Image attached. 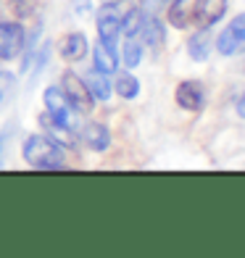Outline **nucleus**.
<instances>
[{
    "label": "nucleus",
    "mask_w": 245,
    "mask_h": 258,
    "mask_svg": "<svg viewBox=\"0 0 245 258\" xmlns=\"http://www.w3.org/2000/svg\"><path fill=\"white\" fill-rule=\"evenodd\" d=\"M24 161L34 169H61L64 166V145L45 135H32L24 140Z\"/></svg>",
    "instance_id": "1"
},
{
    "label": "nucleus",
    "mask_w": 245,
    "mask_h": 258,
    "mask_svg": "<svg viewBox=\"0 0 245 258\" xmlns=\"http://www.w3.org/2000/svg\"><path fill=\"white\" fill-rule=\"evenodd\" d=\"M61 90H64L66 100L72 103V108H74L77 113H90V111H92L95 98H92V92L87 90V85H85V82H82L77 74L66 72L64 79H61Z\"/></svg>",
    "instance_id": "2"
},
{
    "label": "nucleus",
    "mask_w": 245,
    "mask_h": 258,
    "mask_svg": "<svg viewBox=\"0 0 245 258\" xmlns=\"http://www.w3.org/2000/svg\"><path fill=\"white\" fill-rule=\"evenodd\" d=\"M42 100H45V108H48V113L53 116V119L61 121L64 126H69L74 132V129H77V113L72 108V103L66 100L64 90L61 87H48V90H45V95H42Z\"/></svg>",
    "instance_id": "3"
},
{
    "label": "nucleus",
    "mask_w": 245,
    "mask_h": 258,
    "mask_svg": "<svg viewBox=\"0 0 245 258\" xmlns=\"http://www.w3.org/2000/svg\"><path fill=\"white\" fill-rule=\"evenodd\" d=\"M24 27L19 21H0V61H11L24 50Z\"/></svg>",
    "instance_id": "4"
},
{
    "label": "nucleus",
    "mask_w": 245,
    "mask_h": 258,
    "mask_svg": "<svg viewBox=\"0 0 245 258\" xmlns=\"http://www.w3.org/2000/svg\"><path fill=\"white\" fill-rule=\"evenodd\" d=\"M242 48H245V14L232 19L229 27L221 32L219 40H216V50L221 55H235Z\"/></svg>",
    "instance_id": "5"
},
{
    "label": "nucleus",
    "mask_w": 245,
    "mask_h": 258,
    "mask_svg": "<svg viewBox=\"0 0 245 258\" xmlns=\"http://www.w3.org/2000/svg\"><path fill=\"white\" fill-rule=\"evenodd\" d=\"M174 98H177V105H179V108H185V111H203V105H206V90H203L201 82L188 79V82H179V85H177Z\"/></svg>",
    "instance_id": "6"
},
{
    "label": "nucleus",
    "mask_w": 245,
    "mask_h": 258,
    "mask_svg": "<svg viewBox=\"0 0 245 258\" xmlns=\"http://www.w3.org/2000/svg\"><path fill=\"white\" fill-rule=\"evenodd\" d=\"M119 34H121V19L116 14V6H103L98 11V40L116 45Z\"/></svg>",
    "instance_id": "7"
},
{
    "label": "nucleus",
    "mask_w": 245,
    "mask_h": 258,
    "mask_svg": "<svg viewBox=\"0 0 245 258\" xmlns=\"http://www.w3.org/2000/svg\"><path fill=\"white\" fill-rule=\"evenodd\" d=\"M224 14L227 0H195L193 6V21H198V27H214Z\"/></svg>",
    "instance_id": "8"
},
{
    "label": "nucleus",
    "mask_w": 245,
    "mask_h": 258,
    "mask_svg": "<svg viewBox=\"0 0 245 258\" xmlns=\"http://www.w3.org/2000/svg\"><path fill=\"white\" fill-rule=\"evenodd\" d=\"M82 140H85V145L90 150L103 153V150H108V145H111V132H108L106 124L92 121V124H87L85 129H82Z\"/></svg>",
    "instance_id": "9"
},
{
    "label": "nucleus",
    "mask_w": 245,
    "mask_h": 258,
    "mask_svg": "<svg viewBox=\"0 0 245 258\" xmlns=\"http://www.w3.org/2000/svg\"><path fill=\"white\" fill-rule=\"evenodd\" d=\"M40 126L45 129V132H48L50 140H55V143H58V145H64V148H69V145H74V143H77V137H74L72 129L64 126L61 121H55L48 111L40 116Z\"/></svg>",
    "instance_id": "10"
},
{
    "label": "nucleus",
    "mask_w": 245,
    "mask_h": 258,
    "mask_svg": "<svg viewBox=\"0 0 245 258\" xmlns=\"http://www.w3.org/2000/svg\"><path fill=\"white\" fill-rule=\"evenodd\" d=\"M92 58H95V69L103 74H116V69H119V55H116V45H108L98 40L95 50H92Z\"/></svg>",
    "instance_id": "11"
},
{
    "label": "nucleus",
    "mask_w": 245,
    "mask_h": 258,
    "mask_svg": "<svg viewBox=\"0 0 245 258\" xmlns=\"http://www.w3.org/2000/svg\"><path fill=\"white\" fill-rule=\"evenodd\" d=\"M58 50H61V55L66 58V61H82V58L87 55V37L85 34H66V37L61 40V45H58Z\"/></svg>",
    "instance_id": "12"
},
{
    "label": "nucleus",
    "mask_w": 245,
    "mask_h": 258,
    "mask_svg": "<svg viewBox=\"0 0 245 258\" xmlns=\"http://www.w3.org/2000/svg\"><path fill=\"white\" fill-rule=\"evenodd\" d=\"M188 55L193 61H206L211 55V27H203L188 40Z\"/></svg>",
    "instance_id": "13"
},
{
    "label": "nucleus",
    "mask_w": 245,
    "mask_h": 258,
    "mask_svg": "<svg viewBox=\"0 0 245 258\" xmlns=\"http://www.w3.org/2000/svg\"><path fill=\"white\" fill-rule=\"evenodd\" d=\"M140 34H143V40H145L148 48H153V50H158L161 45L166 42V29H163V24H161L156 16H145Z\"/></svg>",
    "instance_id": "14"
},
{
    "label": "nucleus",
    "mask_w": 245,
    "mask_h": 258,
    "mask_svg": "<svg viewBox=\"0 0 245 258\" xmlns=\"http://www.w3.org/2000/svg\"><path fill=\"white\" fill-rule=\"evenodd\" d=\"M108 74H103V72H90L87 74V79H85V85H87V90L92 92V98L95 100H108L111 98V85H108V79H106Z\"/></svg>",
    "instance_id": "15"
},
{
    "label": "nucleus",
    "mask_w": 245,
    "mask_h": 258,
    "mask_svg": "<svg viewBox=\"0 0 245 258\" xmlns=\"http://www.w3.org/2000/svg\"><path fill=\"white\" fill-rule=\"evenodd\" d=\"M143 21H145L143 8L127 11V16L121 19V34H124V37H137L140 29H143Z\"/></svg>",
    "instance_id": "16"
},
{
    "label": "nucleus",
    "mask_w": 245,
    "mask_h": 258,
    "mask_svg": "<svg viewBox=\"0 0 245 258\" xmlns=\"http://www.w3.org/2000/svg\"><path fill=\"white\" fill-rule=\"evenodd\" d=\"M190 21H193V11L185 6V0H179V3H171V8H169V24H171V27L185 29V27H190Z\"/></svg>",
    "instance_id": "17"
},
{
    "label": "nucleus",
    "mask_w": 245,
    "mask_h": 258,
    "mask_svg": "<svg viewBox=\"0 0 245 258\" xmlns=\"http://www.w3.org/2000/svg\"><path fill=\"white\" fill-rule=\"evenodd\" d=\"M113 90L119 92L121 98L132 100V98H137V92H140V82H137L132 74H119V77H116V85H113Z\"/></svg>",
    "instance_id": "18"
},
{
    "label": "nucleus",
    "mask_w": 245,
    "mask_h": 258,
    "mask_svg": "<svg viewBox=\"0 0 245 258\" xmlns=\"http://www.w3.org/2000/svg\"><path fill=\"white\" fill-rule=\"evenodd\" d=\"M140 61H143V45H140L135 37H127V42H124V66L135 69Z\"/></svg>",
    "instance_id": "19"
},
{
    "label": "nucleus",
    "mask_w": 245,
    "mask_h": 258,
    "mask_svg": "<svg viewBox=\"0 0 245 258\" xmlns=\"http://www.w3.org/2000/svg\"><path fill=\"white\" fill-rule=\"evenodd\" d=\"M34 3H37V0H11V8H14L16 16H29Z\"/></svg>",
    "instance_id": "20"
},
{
    "label": "nucleus",
    "mask_w": 245,
    "mask_h": 258,
    "mask_svg": "<svg viewBox=\"0 0 245 258\" xmlns=\"http://www.w3.org/2000/svg\"><path fill=\"white\" fill-rule=\"evenodd\" d=\"M11 90H14V77H11L8 72H0V103L8 98Z\"/></svg>",
    "instance_id": "21"
},
{
    "label": "nucleus",
    "mask_w": 245,
    "mask_h": 258,
    "mask_svg": "<svg viewBox=\"0 0 245 258\" xmlns=\"http://www.w3.org/2000/svg\"><path fill=\"white\" fill-rule=\"evenodd\" d=\"M87 3H90V0H74V8L79 11V14H87V11H90Z\"/></svg>",
    "instance_id": "22"
},
{
    "label": "nucleus",
    "mask_w": 245,
    "mask_h": 258,
    "mask_svg": "<svg viewBox=\"0 0 245 258\" xmlns=\"http://www.w3.org/2000/svg\"><path fill=\"white\" fill-rule=\"evenodd\" d=\"M237 113H240L242 119H245V95H242V98L237 100Z\"/></svg>",
    "instance_id": "23"
},
{
    "label": "nucleus",
    "mask_w": 245,
    "mask_h": 258,
    "mask_svg": "<svg viewBox=\"0 0 245 258\" xmlns=\"http://www.w3.org/2000/svg\"><path fill=\"white\" fill-rule=\"evenodd\" d=\"M119 3H124V0H103V6H119Z\"/></svg>",
    "instance_id": "24"
},
{
    "label": "nucleus",
    "mask_w": 245,
    "mask_h": 258,
    "mask_svg": "<svg viewBox=\"0 0 245 258\" xmlns=\"http://www.w3.org/2000/svg\"><path fill=\"white\" fill-rule=\"evenodd\" d=\"M161 3H169L171 6V3H179V0H161Z\"/></svg>",
    "instance_id": "25"
}]
</instances>
